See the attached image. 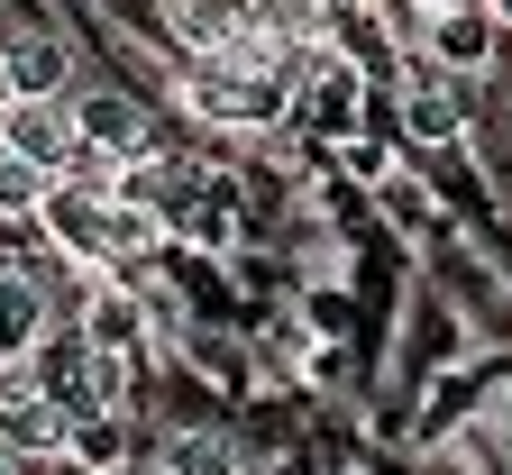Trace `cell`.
<instances>
[{
    "label": "cell",
    "instance_id": "d6986e66",
    "mask_svg": "<svg viewBox=\"0 0 512 475\" xmlns=\"http://www.w3.org/2000/svg\"><path fill=\"white\" fill-rule=\"evenodd\" d=\"M0 101H10V74H0Z\"/></svg>",
    "mask_w": 512,
    "mask_h": 475
},
{
    "label": "cell",
    "instance_id": "6da1fadb",
    "mask_svg": "<svg viewBox=\"0 0 512 475\" xmlns=\"http://www.w3.org/2000/svg\"><path fill=\"white\" fill-rule=\"evenodd\" d=\"M46 229H55V247L74 265H128V256L156 247V211H128L101 183H55L46 192Z\"/></svg>",
    "mask_w": 512,
    "mask_h": 475
},
{
    "label": "cell",
    "instance_id": "5b68a950",
    "mask_svg": "<svg viewBox=\"0 0 512 475\" xmlns=\"http://www.w3.org/2000/svg\"><path fill=\"white\" fill-rule=\"evenodd\" d=\"M92 375H101L92 329H55V338H37V357H28V384H37V393H55L64 412H101Z\"/></svg>",
    "mask_w": 512,
    "mask_h": 475
},
{
    "label": "cell",
    "instance_id": "9c48e42d",
    "mask_svg": "<svg viewBox=\"0 0 512 475\" xmlns=\"http://www.w3.org/2000/svg\"><path fill=\"white\" fill-rule=\"evenodd\" d=\"M0 74H10V92H64V74H74V55H64V37L28 28L0 46Z\"/></svg>",
    "mask_w": 512,
    "mask_h": 475
},
{
    "label": "cell",
    "instance_id": "52a82bcc",
    "mask_svg": "<svg viewBox=\"0 0 512 475\" xmlns=\"http://www.w3.org/2000/svg\"><path fill=\"white\" fill-rule=\"evenodd\" d=\"M421 37H430V64H439V74H485L494 46H503V28L485 19V0H467V10H439Z\"/></svg>",
    "mask_w": 512,
    "mask_h": 475
},
{
    "label": "cell",
    "instance_id": "5bb4252c",
    "mask_svg": "<svg viewBox=\"0 0 512 475\" xmlns=\"http://www.w3.org/2000/svg\"><path fill=\"white\" fill-rule=\"evenodd\" d=\"M83 329H92V348H128V338H138V311H128L119 293H101V302L83 311Z\"/></svg>",
    "mask_w": 512,
    "mask_h": 475
},
{
    "label": "cell",
    "instance_id": "2e32d148",
    "mask_svg": "<svg viewBox=\"0 0 512 475\" xmlns=\"http://www.w3.org/2000/svg\"><path fill=\"white\" fill-rule=\"evenodd\" d=\"M485 19H494V28H503V37H512V0H485Z\"/></svg>",
    "mask_w": 512,
    "mask_h": 475
},
{
    "label": "cell",
    "instance_id": "8fae6325",
    "mask_svg": "<svg viewBox=\"0 0 512 475\" xmlns=\"http://www.w3.org/2000/svg\"><path fill=\"white\" fill-rule=\"evenodd\" d=\"M46 338V293L28 275H0V357H37Z\"/></svg>",
    "mask_w": 512,
    "mask_h": 475
},
{
    "label": "cell",
    "instance_id": "ba28073f",
    "mask_svg": "<svg viewBox=\"0 0 512 475\" xmlns=\"http://www.w3.org/2000/svg\"><path fill=\"white\" fill-rule=\"evenodd\" d=\"M247 28H266V0H174V37L192 55H229Z\"/></svg>",
    "mask_w": 512,
    "mask_h": 475
},
{
    "label": "cell",
    "instance_id": "3957f363",
    "mask_svg": "<svg viewBox=\"0 0 512 475\" xmlns=\"http://www.w3.org/2000/svg\"><path fill=\"white\" fill-rule=\"evenodd\" d=\"M0 147L28 156V165H46V174L64 183V165L83 156V138H74V101H55V92H10V101H0Z\"/></svg>",
    "mask_w": 512,
    "mask_h": 475
},
{
    "label": "cell",
    "instance_id": "277c9868",
    "mask_svg": "<svg viewBox=\"0 0 512 475\" xmlns=\"http://www.w3.org/2000/svg\"><path fill=\"white\" fill-rule=\"evenodd\" d=\"M64 439H74V412L28 375H0V457H64Z\"/></svg>",
    "mask_w": 512,
    "mask_h": 475
},
{
    "label": "cell",
    "instance_id": "9a60e30c",
    "mask_svg": "<svg viewBox=\"0 0 512 475\" xmlns=\"http://www.w3.org/2000/svg\"><path fill=\"white\" fill-rule=\"evenodd\" d=\"M348 174H357V183H384V174H394V165H384V147H366V138H348Z\"/></svg>",
    "mask_w": 512,
    "mask_h": 475
},
{
    "label": "cell",
    "instance_id": "e0dca14e",
    "mask_svg": "<svg viewBox=\"0 0 512 475\" xmlns=\"http://www.w3.org/2000/svg\"><path fill=\"white\" fill-rule=\"evenodd\" d=\"M412 10H421V19H439V10H467V0H412Z\"/></svg>",
    "mask_w": 512,
    "mask_h": 475
},
{
    "label": "cell",
    "instance_id": "ffe728a7",
    "mask_svg": "<svg viewBox=\"0 0 512 475\" xmlns=\"http://www.w3.org/2000/svg\"><path fill=\"white\" fill-rule=\"evenodd\" d=\"M0 475H10V457H0Z\"/></svg>",
    "mask_w": 512,
    "mask_h": 475
},
{
    "label": "cell",
    "instance_id": "30bf717a",
    "mask_svg": "<svg viewBox=\"0 0 512 475\" xmlns=\"http://www.w3.org/2000/svg\"><path fill=\"white\" fill-rule=\"evenodd\" d=\"M403 138H412V147H448V138H467V101L448 92V83H412V92H403Z\"/></svg>",
    "mask_w": 512,
    "mask_h": 475
},
{
    "label": "cell",
    "instance_id": "8992f818",
    "mask_svg": "<svg viewBox=\"0 0 512 475\" xmlns=\"http://www.w3.org/2000/svg\"><path fill=\"white\" fill-rule=\"evenodd\" d=\"M74 138H83V156L138 165V156L156 147V128H147V110L128 101V92H83V101H74Z\"/></svg>",
    "mask_w": 512,
    "mask_h": 475
},
{
    "label": "cell",
    "instance_id": "7c38bea8",
    "mask_svg": "<svg viewBox=\"0 0 512 475\" xmlns=\"http://www.w3.org/2000/svg\"><path fill=\"white\" fill-rule=\"evenodd\" d=\"M64 457L119 475V412H74V439H64Z\"/></svg>",
    "mask_w": 512,
    "mask_h": 475
},
{
    "label": "cell",
    "instance_id": "ac0fdd59",
    "mask_svg": "<svg viewBox=\"0 0 512 475\" xmlns=\"http://www.w3.org/2000/svg\"><path fill=\"white\" fill-rule=\"evenodd\" d=\"M64 475H101V466H64Z\"/></svg>",
    "mask_w": 512,
    "mask_h": 475
},
{
    "label": "cell",
    "instance_id": "7a4b0ae2",
    "mask_svg": "<svg viewBox=\"0 0 512 475\" xmlns=\"http://www.w3.org/2000/svg\"><path fill=\"white\" fill-rule=\"evenodd\" d=\"M183 101H192V119H211V128H275L293 110V83L256 74V64H238V55H192Z\"/></svg>",
    "mask_w": 512,
    "mask_h": 475
},
{
    "label": "cell",
    "instance_id": "4fadbf2b",
    "mask_svg": "<svg viewBox=\"0 0 512 475\" xmlns=\"http://www.w3.org/2000/svg\"><path fill=\"white\" fill-rule=\"evenodd\" d=\"M46 192H55V174L46 165H28V156H10V147H0V211H46Z\"/></svg>",
    "mask_w": 512,
    "mask_h": 475
}]
</instances>
